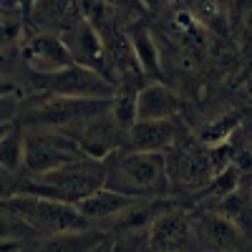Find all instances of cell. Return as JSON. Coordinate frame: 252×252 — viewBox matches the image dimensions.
I'll use <instances>...</instances> for the list:
<instances>
[{"label":"cell","mask_w":252,"mask_h":252,"mask_svg":"<svg viewBox=\"0 0 252 252\" xmlns=\"http://www.w3.org/2000/svg\"><path fill=\"white\" fill-rule=\"evenodd\" d=\"M103 164H106L103 187L114 192L129 197H166L172 189L164 154L116 149L111 157L103 159Z\"/></svg>","instance_id":"1"},{"label":"cell","mask_w":252,"mask_h":252,"mask_svg":"<svg viewBox=\"0 0 252 252\" xmlns=\"http://www.w3.org/2000/svg\"><path fill=\"white\" fill-rule=\"evenodd\" d=\"M111 109L109 98H68L46 91H33L26 101H20L18 124L23 129H68V126L86 121L96 114Z\"/></svg>","instance_id":"2"},{"label":"cell","mask_w":252,"mask_h":252,"mask_svg":"<svg viewBox=\"0 0 252 252\" xmlns=\"http://www.w3.org/2000/svg\"><path fill=\"white\" fill-rule=\"evenodd\" d=\"M106 179V164L101 159L81 157L76 161H68L58 169L43 174V177H23V194H40L61 202H81L83 197L94 194L103 187Z\"/></svg>","instance_id":"3"},{"label":"cell","mask_w":252,"mask_h":252,"mask_svg":"<svg viewBox=\"0 0 252 252\" xmlns=\"http://www.w3.org/2000/svg\"><path fill=\"white\" fill-rule=\"evenodd\" d=\"M0 204L8 207L13 215H18L38 237L96 227L78 212L76 204L51 199V197H40V194H15L10 199H3Z\"/></svg>","instance_id":"4"},{"label":"cell","mask_w":252,"mask_h":252,"mask_svg":"<svg viewBox=\"0 0 252 252\" xmlns=\"http://www.w3.org/2000/svg\"><path fill=\"white\" fill-rule=\"evenodd\" d=\"M166 161V177L169 184L184 192H204V187L212 179V164H209L207 146L199 144V139L177 134L174 144L164 152Z\"/></svg>","instance_id":"5"},{"label":"cell","mask_w":252,"mask_h":252,"mask_svg":"<svg viewBox=\"0 0 252 252\" xmlns=\"http://www.w3.org/2000/svg\"><path fill=\"white\" fill-rule=\"evenodd\" d=\"M33 91H46L56 96H68V98H114L116 86L114 83L86 66H71L53 71V73H31Z\"/></svg>","instance_id":"6"},{"label":"cell","mask_w":252,"mask_h":252,"mask_svg":"<svg viewBox=\"0 0 252 252\" xmlns=\"http://www.w3.org/2000/svg\"><path fill=\"white\" fill-rule=\"evenodd\" d=\"M86 157L81 146L58 129H26V161L28 177H43L58 166Z\"/></svg>","instance_id":"7"},{"label":"cell","mask_w":252,"mask_h":252,"mask_svg":"<svg viewBox=\"0 0 252 252\" xmlns=\"http://www.w3.org/2000/svg\"><path fill=\"white\" fill-rule=\"evenodd\" d=\"M63 134L71 136L86 157L101 159V161L111 157L116 149H124V144H126V131H121L111 109L68 126V129H63Z\"/></svg>","instance_id":"8"},{"label":"cell","mask_w":252,"mask_h":252,"mask_svg":"<svg viewBox=\"0 0 252 252\" xmlns=\"http://www.w3.org/2000/svg\"><path fill=\"white\" fill-rule=\"evenodd\" d=\"M189 220H192L194 237L202 252H240L247 245V235H242L232 222L215 209L189 212Z\"/></svg>","instance_id":"9"},{"label":"cell","mask_w":252,"mask_h":252,"mask_svg":"<svg viewBox=\"0 0 252 252\" xmlns=\"http://www.w3.org/2000/svg\"><path fill=\"white\" fill-rule=\"evenodd\" d=\"M149 247L154 252H197L199 245L189 212L172 207L164 215H159L149 227Z\"/></svg>","instance_id":"10"},{"label":"cell","mask_w":252,"mask_h":252,"mask_svg":"<svg viewBox=\"0 0 252 252\" xmlns=\"http://www.w3.org/2000/svg\"><path fill=\"white\" fill-rule=\"evenodd\" d=\"M23 61L31 73H53L71 66V53L56 33H33L23 43Z\"/></svg>","instance_id":"11"},{"label":"cell","mask_w":252,"mask_h":252,"mask_svg":"<svg viewBox=\"0 0 252 252\" xmlns=\"http://www.w3.org/2000/svg\"><path fill=\"white\" fill-rule=\"evenodd\" d=\"M61 40L66 43L71 61L76 66H86L94 68L98 73L106 76V63H103V43H101V35L98 31L89 23L86 18H81L78 23H73L66 33H61ZM109 78V76H106ZM111 81V78H109ZM114 83V81H111Z\"/></svg>","instance_id":"12"},{"label":"cell","mask_w":252,"mask_h":252,"mask_svg":"<svg viewBox=\"0 0 252 252\" xmlns=\"http://www.w3.org/2000/svg\"><path fill=\"white\" fill-rule=\"evenodd\" d=\"M177 207L169 197H139L134 199L126 209L116 217L109 220V229L116 235H126V232H149V227L154 224V220L159 215H164L166 209ZM106 224V222H103Z\"/></svg>","instance_id":"13"},{"label":"cell","mask_w":252,"mask_h":252,"mask_svg":"<svg viewBox=\"0 0 252 252\" xmlns=\"http://www.w3.org/2000/svg\"><path fill=\"white\" fill-rule=\"evenodd\" d=\"M81 3L78 0H33L28 15V26L38 33H66L73 23H78Z\"/></svg>","instance_id":"14"},{"label":"cell","mask_w":252,"mask_h":252,"mask_svg":"<svg viewBox=\"0 0 252 252\" xmlns=\"http://www.w3.org/2000/svg\"><path fill=\"white\" fill-rule=\"evenodd\" d=\"M179 134V126L174 119H157V121H136L126 131L124 149L131 152H157L164 154L174 144Z\"/></svg>","instance_id":"15"},{"label":"cell","mask_w":252,"mask_h":252,"mask_svg":"<svg viewBox=\"0 0 252 252\" xmlns=\"http://www.w3.org/2000/svg\"><path fill=\"white\" fill-rule=\"evenodd\" d=\"M179 98L164 81H149L136 94V121H157V119H177Z\"/></svg>","instance_id":"16"},{"label":"cell","mask_w":252,"mask_h":252,"mask_svg":"<svg viewBox=\"0 0 252 252\" xmlns=\"http://www.w3.org/2000/svg\"><path fill=\"white\" fill-rule=\"evenodd\" d=\"M103 240H106V232L101 227H91V229H76V232L40 237L26 252H91Z\"/></svg>","instance_id":"17"},{"label":"cell","mask_w":252,"mask_h":252,"mask_svg":"<svg viewBox=\"0 0 252 252\" xmlns=\"http://www.w3.org/2000/svg\"><path fill=\"white\" fill-rule=\"evenodd\" d=\"M134 199H139V197H129V194H121V192H114V189L101 187V189H96L94 194L76 202V209L91 224H96V222H109L111 217H116L121 212V209L129 207Z\"/></svg>","instance_id":"18"},{"label":"cell","mask_w":252,"mask_h":252,"mask_svg":"<svg viewBox=\"0 0 252 252\" xmlns=\"http://www.w3.org/2000/svg\"><path fill=\"white\" fill-rule=\"evenodd\" d=\"M129 38H131L134 56L139 61V66H141L146 81H164L159 46H157V38H154L152 28L146 26L144 20H136V23L129 26Z\"/></svg>","instance_id":"19"},{"label":"cell","mask_w":252,"mask_h":252,"mask_svg":"<svg viewBox=\"0 0 252 252\" xmlns=\"http://www.w3.org/2000/svg\"><path fill=\"white\" fill-rule=\"evenodd\" d=\"M212 209L220 212L222 217H227L242 235L252 237V187L247 184L235 187L229 194L212 202Z\"/></svg>","instance_id":"20"},{"label":"cell","mask_w":252,"mask_h":252,"mask_svg":"<svg viewBox=\"0 0 252 252\" xmlns=\"http://www.w3.org/2000/svg\"><path fill=\"white\" fill-rule=\"evenodd\" d=\"M26 161V129L15 121L13 129L0 139V169L23 172Z\"/></svg>","instance_id":"21"},{"label":"cell","mask_w":252,"mask_h":252,"mask_svg":"<svg viewBox=\"0 0 252 252\" xmlns=\"http://www.w3.org/2000/svg\"><path fill=\"white\" fill-rule=\"evenodd\" d=\"M189 5V13H192L202 26H209L220 33H227V5L224 0H184Z\"/></svg>","instance_id":"22"},{"label":"cell","mask_w":252,"mask_h":252,"mask_svg":"<svg viewBox=\"0 0 252 252\" xmlns=\"http://www.w3.org/2000/svg\"><path fill=\"white\" fill-rule=\"evenodd\" d=\"M26 18L15 8H0V51L20 43L26 33Z\"/></svg>","instance_id":"23"},{"label":"cell","mask_w":252,"mask_h":252,"mask_svg":"<svg viewBox=\"0 0 252 252\" xmlns=\"http://www.w3.org/2000/svg\"><path fill=\"white\" fill-rule=\"evenodd\" d=\"M237 129H240V116H237V114H224V116H220L217 121L207 124L204 131H202L197 139H199V144H204V146H217V144H224V141L232 139V134H235Z\"/></svg>","instance_id":"24"},{"label":"cell","mask_w":252,"mask_h":252,"mask_svg":"<svg viewBox=\"0 0 252 252\" xmlns=\"http://www.w3.org/2000/svg\"><path fill=\"white\" fill-rule=\"evenodd\" d=\"M242 169L237 164H229V166H224L222 172H217L212 179H209V184L204 187V192H202V197H207V199H212V202H217L220 197H224V194H229L235 187H240L242 182Z\"/></svg>","instance_id":"25"},{"label":"cell","mask_w":252,"mask_h":252,"mask_svg":"<svg viewBox=\"0 0 252 252\" xmlns=\"http://www.w3.org/2000/svg\"><path fill=\"white\" fill-rule=\"evenodd\" d=\"M103 3L109 5V10L116 15V20L124 23L126 28L136 23V20H144V15H146L144 0H103Z\"/></svg>","instance_id":"26"},{"label":"cell","mask_w":252,"mask_h":252,"mask_svg":"<svg viewBox=\"0 0 252 252\" xmlns=\"http://www.w3.org/2000/svg\"><path fill=\"white\" fill-rule=\"evenodd\" d=\"M240 38L245 51L252 56V0H242V13H240Z\"/></svg>","instance_id":"27"},{"label":"cell","mask_w":252,"mask_h":252,"mask_svg":"<svg viewBox=\"0 0 252 252\" xmlns=\"http://www.w3.org/2000/svg\"><path fill=\"white\" fill-rule=\"evenodd\" d=\"M20 114V101L18 96H0V124L3 121H15Z\"/></svg>","instance_id":"28"},{"label":"cell","mask_w":252,"mask_h":252,"mask_svg":"<svg viewBox=\"0 0 252 252\" xmlns=\"http://www.w3.org/2000/svg\"><path fill=\"white\" fill-rule=\"evenodd\" d=\"M13 94H18V86H15V83L0 78V96H13Z\"/></svg>","instance_id":"29"},{"label":"cell","mask_w":252,"mask_h":252,"mask_svg":"<svg viewBox=\"0 0 252 252\" xmlns=\"http://www.w3.org/2000/svg\"><path fill=\"white\" fill-rule=\"evenodd\" d=\"M13 126H15V121H3V124H0V139H3V136L13 129Z\"/></svg>","instance_id":"30"},{"label":"cell","mask_w":252,"mask_h":252,"mask_svg":"<svg viewBox=\"0 0 252 252\" xmlns=\"http://www.w3.org/2000/svg\"><path fill=\"white\" fill-rule=\"evenodd\" d=\"M91 252H111V240L106 237V240H103V242H101L96 250H91Z\"/></svg>","instance_id":"31"}]
</instances>
